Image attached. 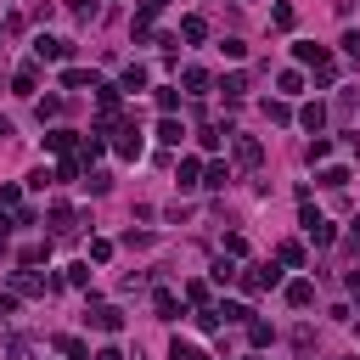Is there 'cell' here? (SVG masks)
<instances>
[{
    "label": "cell",
    "mask_w": 360,
    "mask_h": 360,
    "mask_svg": "<svg viewBox=\"0 0 360 360\" xmlns=\"http://www.w3.org/2000/svg\"><path fill=\"white\" fill-rule=\"evenodd\" d=\"M236 163H242V169H259V163H264V146H259L253 135H236Z\"/></svg>",
    "instance_id": "obj_9"
},
{
    "label": "cell",
    "mask_w": 360,
    "mask_h": 360,
    "mask_svg": "<svg viewBox=\"0 0 360 360\" xmlns=\"http://www.w3.org/2000/svg\"><path fill=\"white\" fill-rule=\"evenodd\" d=\"M214 309H219V326H248V315H253L242 304H214Z\"/></svg>",
    "instance_id": "obj_21"
},
{
    "label": "cell",
    "mask_w": 360,
    "mask_h": 360,
    "mask_svg": "<svg viewBox=\"0 0 360 360\" xmlns=\"http://www.w3.org/2000/svg\"><path fill=\"white\" fill-rule=\"evenodd\" d=\"M186 304L202 309V304H208V281H186Z\"/></svg>",
    "instance_id": "obj_35"
},
{
    "label": "cell",
    "mask_w": 360,
    "mask_h": 360,
    "mask_svg": "<svg viewBox=\"0 0 360 360\" xmlns=\"http://www.w3.org/2000/svg\"><path fill=\"white\" fill-rule=\"evenodd\" d=\"M11 292H22V298H45V276H34L28 264L11 276Z\"/></svg>",
    "instance_id": "obj_5"
},
{
    "label": "cell",
    "mask_w": 360,
    "mask_h": 360,
    "mask_svg": "<svg viewBox=\"0 0 360 360\" xmlns=\"http://www.w3.org/2000/svg\"><path fill=\"white\" fill-rule=\"evenodd\" d=\"M225 180H231V169H225V163H208V169H202V186H214V191H225Z\"/></svg>",
    "instance_id": "obj_28"
},
{
    "label": "cell",
    "mask_w": 360,
    "mask_h": 360,
    "mask_svg": "<svg viewBox=\"0 0 360 360\" xmlns=\"http://www.w3.org/2000/svg\"><path fill=\"white\" fill-rule=\"evenodd\" d=\"M326 152H332V141H326V135H315V141L304 146V158H309V163H326Z\"/></svg>",
    "instance_id": "obj_31"
},
{
    "label": "cell",
    "mask_w": 360,
    "mask_h": 360,
    "mask_svg": "<svg viewBox=\"0 0 360 360\" xmlns=\"http://www.w3.org/2000/svg\"><path fill=\"white\" fill-rule=\"evenodd\" d=\"M287 304H292V309H309V304H315V281H304V276L287 281Z\"/></svg>",
    "instance_id": "obj_11"
},
{
    "label": "cell",
    "mask_w": 360,
    "mask_h": 360,
    "mask_svg": "<svg viewBox=\"0 0 360 360\" xmlns=\"http://www.w3.org/2000/svg\"><path fill=\"white\" fill-rule=\"evenodd\" d=\"M180 84H186L191 96H202V90L214 84V79H208V68H186V73H180Z\"/></svg>",
    "instance_id": "obj_18"
},
{
    "label": "cell",
    "mask_w": 360,
    "mask_h": 360,
    "mask_svg": "<svg viewBox=\"0 0 360 360\" xmlns=\"http://www.w3.org/2000/svg\"><path fill=\"white\" fill-rule=\"evenodd\" d=\"M6 135H11V124H6V118H0V141H6Z\"/></svg>",
    "instance_id": "obj_46"
},
{
    "label": "cell",
    "mask_w": 360,
    "mask_h": 360,
    "mask_svg": "<svg viewBox=\"0 0 360 360\" xmlns=\"http://www.w3.org/2000/svg\"><path fill=\"white\" fill-rule=\"evenodd\" d=\"M315 180H321L326 191H343V186H349V169H343V163H326V169H321Z\"/></svg>",
    "instance_id": "obj_16"
},
{
    "label": "cell",
    "mask_w": 360,
    "mask_h": 360,
    "mask_svg": "<svg viewBox=\"0 0 360 360\" xmlns=\"http://www.w3.org/2000/svg\"><path fill=\"white\" fill-rule=\"evenodd\" d=\"M281 281V264H253V270H242V287L248 292H264V287H276Z\"/></svg>",
    "instance_id": "obj_4"
},
{
    "label": "cell",
    "mask_w": 360,
    "mask_h": 360,
    "mask_svg": "<svg viewBox=\"0 0 360 360\" xmlns=\"http://www.w3.org/2000/svg\"><path fill=\"white\" fill-rule=\"evenodd\" d=\"M68 11H73L79 22H90V17H96V0H68Z\"/></svg>",
    "instance_id": "obj_40"
},
{
    "label": "cell",
    "mask_w": 360,
    "mask_h": 360,
    "mask_svg": "<svg viewBox=\"0 0 360 360\" xmlns=\"http://www.w3.org/2000/svg\"><path fill=\"white\" fill-rule=\"evenodd\" d=\"M208 276L225 287V281H236V264H231V259H214V270H208Z\"/></svg>",
    "instance_id": "obj_34"
},
{
    "label": "cell",
    "mask_w": 360,
    "mask_h": 360,
    "mask_svg": "<svg viewBox=\"0 0 360 360\" xmlns=\"http://www.w3.org/2000/svg\"><path fill=\"white\" fill-rule=\"evenodd\" d=\"M180 39H186V45H202V39H208V22H202V17H186V22H180Z\"/></svg>",
    "instance_id": "obj_17"
},
{
    "label": "cell",
    "mask_w": 360,
    "mask_h": 360,
    "mask_svg": "<svg viewBox=\"0 0 360 360\" xmlns=\"http://www.w3.org/2000/svg\"><path fill=\"white\" fill-rule=\"evenodd\" d=\"M270 338H276V332H270V321H253V315H248V343H253V349H264Z\"/></svg>",
    "instance_id": "obj_25"
},
{
    "label": "cell",
    "mask_w": 360,
    "mask_h": 360,
    "mask_svg": "<svg viewBox=\"0 0 360 360\" xmlns=\"http://www.w3.org/2000/svg\"><path fill=\"white\" fill-rule=\"evenodd\" d=\"M264 118H270V124H292V107H287V101H264Z\"/></svg>",
    "instance_id": "obj_30"
},
{
    "label": "cell",
    "mask_w": 360,
    "mask_h": 360,
    "mask_svg": "<svg viewBox=\"0 0 360 360\" xmlns=\"http://www.w3.org/2000/svg\"><path fill=\"white\" fill-rule=\"evenodd\" d=\"M118 158H141V129H135V118L118 124Z\"/></svg>",
    "instance_id": "obj_8"
},
{
    "label": "cell",
    "mask_w": 360,
    "mask_h": 360,
    "mask_svg": "<svg viewBox=\"0 0 360 360\" xmlns=\"http://www.w3.org/2000/svg\"><path fill=\"white\" fill-rule=\"evenodd\" d=\"M276 259H281V264H304V248H298V242H281Z\"/></svg>",
    "instance_id": "obj_33"
},
{
    "label": "cell",
    "mask_w": 360,
    "mask_h": 360,
    "mask_svg": "<svg viewBox=\"0 0 360 360\" xmlns=\"http://www.w3.org/2000/svg\"><path fill=\"white\" fill-rule=\"evenodd\" d=\"M349 292H354V298H360V270H349Z\"/></svg>",
    "instance_id": "obj_45"
},
{
    "label": "cell",
    "mask_w": 360,
    "mask_h": 360,
    "mask_svg": "<svg viewBox=\"0 0 360 360\" xmlns=\"http://www.w3.org/2000/svg\"><path fill=\"white\" fill-rule=\"evenodd\" d=\"M34 56H39V62H68V56H73V45H68V39H56V34H39V39H34Z\"/></svg>",
    "instance_id": "obj_3"
},
{
    "label": "cell",
    "mask_w": 360,
    "mask_h": 360,
    "mask_svg": "<svg viewBox=\"0 0 360 360\" xmlns=\"http://www.w3.org/2000/svg\"><path fill=\"white\" fill-rule=\"evenodd\" d=\"M118 90H146V68H141V62L124 68V73H118Z\"/></svg>",
    "instance_id": "obj_23"
},
{
    "label": "cell",
    "mask_w": 360,
    "mask_h": 360,
    "mask_svg": "<svg viewBox=\"0 0 360 360\" xmlns=\"http://www.w3.org/2000/svg\"><path fill=\"white\" fill-rule=\"evenodd\" d=\"M169 360H208V354H202L197 343H186V338H174V343H169Z\"/></svg>",
    "instance_id": "obj_26"
},
{
    "label": "cell",
    "mask_w": 360,
    "mask_h": 360,
    "mask_svg": "<svg viewBox=\"0 0 360 360\" xmlns=\"http://www.w3.org/2000/svg\"><path fill=\"white\" fill-rule=\"evenodd\" d=\"M270 22H276V28H292V22H298V11H292L287 0H276V6H270Z\"/></svg>",
    "instance_id": "obj_27"
},
{
    "label": "cell",
    "mask_w": 360,
    "mask_h": 360,
    "mask_svg": "<svg viewBox=\"0 0 360 360\" xmlns=\"http://www.w3.org/2000/svg\"><path fill=\"white\" fill-rule=\"evenodd\" d=\"M90 360H129V354H124V349H112V343H107V349H96V354H90Z\"/></svg>",
    "instance_id": "obj_42"
},
{
    "label": "cell",
    "mask_w": 360,
    "mask_h": 360,
    "mask_svg": "<svg viewBox=\"0 0 360 360\" xmlns=\"http://www.w3.org/2000/svg\"><path fill=\"white\" fill-rule=\"evenodd\" d=\"M180 135H186V129H180V118H174V112H163V124H158V141H163V146H180Z\"/></svg>",
    "instance_id": "obj_20"
},
{
    "label": "cell",
    "mask_w": 360,
    "mask_h": 360,
    "mask_svg": "<svg viewBox=\"0 0 360 360\" xmlns=\"http://www.w3.org/2000/svg\"><path fill=\"white\" fill-rule=\"evenodd\" d=\"M45 118H62V96H45V101H39V124H45Z\"/></svg>",
    "instance_id": "obj_36"
},
{
    "label": "cell",
    "mask_w": 360,
    "mask_h": 360,
    "mask_svg": "<svg viewBox=\"0 0 360 360\" xmlns=\"http://www.w3.org/2000/svg\"><path fill=\"white\" fill-rule=\"evenodd\" d=\"M354 242H360V214H354Z\"/></svg>",
    "instance_id": "obj_47"
},
{
    "label": "cell",
    "mask_w": 360,
    "mask_h": 360,
    "mask_svg": "<svg viewBox=\"0 0 360 360\" xmlns=\"http://www.w3.org/2000/svg\"><path fill=\"white\" fill-rule=\"evenodd\" d=\"M152 309H158V321H174V315H180V298H174L169 287H158V292H152Z\"/></svg>",
    "instance_id": "obj_13"
},
{
    "label": "cell",
    "mask_w": 360,
    "mask_h": 360,
    "mask_svg": "<svg viewBox=\"0 0 360 360\" xmlns=\"http://www.w3.org/2000/svg\"><path fill=\"white\" fill-rule=\"evenodd\" d=\"M51 349H56L62 360H90V349H84V338H73V332H56V338H51Z\"/></svg>",
    "instance_id": "obj_6"
},
{
    "label": "cell",
    "mask_w": 360,
    "mask_h": 360,
    "mask_svg": "<svg viewBox=\"0 0 360 360\" xmlns=\"http://www.w3.org/2000/svg\"><path fill=\"white\" fill-rule=\"evenodd\" d=\"M219 90H225V101L236 107V101L248 96V73H225V79H219Z\"/></svg>",
    "instance_id": "obj_15"
},
{
    "label": "cell",
    "mask_w": 360,
    "mask_h": 360,
    "mask_svg": "<svg viewBox=\"0 0 360 360\" xmlns=\"http://www.w3.org/2000/svg\"><path fill=\"white\" fill-rule=\"evenodd\" d=\"M84 186H90V191H96V197H101V191H107V186H112V174H107V169H90V180H84Z\"/></svg>",
    "instance_id": "obj_37"
},
{
    "label": "cell",
    "mask_w": 360,
    "mask_h": 360,
    "mask_svg": "<svg viewBox=\"0 0 360 360\" xmlns=\"http://www.w3.org/2000/svg\"><path fill=\"white\" fill-rule=\"evenodd\" d=\"M6 360H39V354H34L28 338H11V343H6Z\"/></svg>",
    "instance_id": "obj_29"
},
{
    "label": "cell",
    "mask_w": 360,
    "mask_h": 360,
    "mask_svg": "<svg viewBox=\"0 0 360 360\" xmlns=\"http://www.w3.org/2000/svg\"><path fill=\"white\" fill-rule=\"evenodd\" d=\"M174 186H180V191H197V186H202V163H197V158H180V169H174Z\"/></svg>",
    "instance_id": "obj_10"
},
{
    "label": "cell",
    "mask_w": 360,
    "mask_h": 360,
    "mask_svg": "<svg viewBox=\"0 0 360 360\" xmlns=\"http://www.w3.org/2000/svg\"><path fill=\"white\" fill-rule=\"evenodd\" d=\"M62 287H90V259H79V264H68V276H62Z\"/></svg>",
    "instance_id": "obj_24"
},
{
    "label": "cell",
    "mask_w": 360,
    "mask_h": 360,
    "mask_svg": "<svg viewBox=\"0 0 360 360\" xmlns=\"http://www.w3.org/2000/svg\"><path fill=\"white\" fill-rule=\"evenodd\" d=\"M45 152H79V129H45Z\"/></svg>",
    "instance_id": "obj_7"
},
{
    "label": "cell",
    "mask_w": 360,
    "mask_h": 360,
    "mask_svg": "<svg viewBox=\"0 0 360 360\" xmlns=\"http://www.w3.org/2000/svg\"><path fill=\"white\" fill-rule=\"evenodd\" d=\"M11 84H17L22 96H34V84H39V68H34V62H28V68H17V73H11Z\"/></svg>",
    "instance_id": "obj_22"
},
{
    "label": "cell",
    "mask_w": 360,
    "mask_h": 360,
    "mask_svg": "<svg viewBox=\"0 0 360 360\" xmlns=\"http://www.w3.org/2000/svg\"><path fill=\"white\" fill-rule=\"evenodd\" d=\"M90 259H96V264H107V259H112V242H107V236H96V242H90Z\"/></svg>",
    "instance_id": "obj_39"
},
{
    "label": "cell",
    "mask_w": 360,
    "mask_h": 360,
    "mask_svg": "<svg viewBox=\"0 0 360 360\" xmlns=\"http://www.w3.org/2000/svg\"><path fill=\"white\" fill-rule=\"evenodd\" d=\"M158 107H163V112H174V107H180V90H169V84H163V90H158Z\"/></svg>",
    "instance_id": "obj_41"
},
{
    "label": "cell",
    "mask_w": 360,
    "mask_h": 360,
    "mask_svg": "<svg viewBox=\"0 0 360 360\" xmlns=\"http://www.w3.org/2000/svg\"><path fill=\"white\" fill-rule=\"evenodd\" d=\"M236 360H253V354H236Z\"/></svg>",
    "instance_id": "obj_49"
},
{
    "label": "cell",
    "mask_w": 360,
    "mask_h": 360,
    "mask_svg": "<svg viewBox=\"0 0 360 360\" xmlns=\"http://www.w3.org/2000/svg\"><path fill=\"white\" fill-rule=\"evenodd\" d=\"M84 321H90L96 332H107V338H112V332H124V309H118V304H90V315H84Z\"/></svg>",
    "instance_id": "obj_1"
},
{
    "label": "cell",
    "mask_w": 360,
    "mask_h": 360,
    "mask_svg": "<svg viewBox=\"0 0 360 360\" xmlns=\"http://www.w3.org/2000/svg\"><path fill=\"white\" fill-rule=\"evenodd\" d=\"M225 253H231V259H242V253H248V236H242V231H231V236H225Z\"/></svg>",
    "instance_id": "obj_38"
},
{
    "label": "cell",
    "mask_w": 360,
    "mask_h": 360,
    "mask_svg": "<svg viewBox=\"0 0 360 360\" xmlns=\"http://www.w3.org/2000/svg\"><path fill=\"white\" fill-rule=\"evenodd\" d=\"M298 124H304V129H315V135H321V129H326V107H321V101H309V107H304V112H298Z\"/></svg>",
    "instance_id": "obj_19"
},
{
    "label": "cell",
    "mask_w": 360,
    "mask_h": 360,
    "mask_svg": "<svg viewBox=\"0 0 360 360\" xmlns=\"http://www.w3.org/2000/svg\"><path fill=\"white\" fill-rule=\"evenodd\" d=\"M354 338H360V321H354Z\"/></svg>",
    "instance_id": "obj_48"
},
{
    "label": "cell",
    "mask_w": 360,
    "mask_h": 360,
    "mask_svg": "<svg viewBox=\"0 0 360 360\" xmlns=\"http://www.w3.org/2000/svg\"><path fill=\"white\" fill-rule=\"evenodd\" d=\"M79 169H84V163H79V158H62V163H56V169H51V174H56V180H62V186H68V180H79Z\"/></svg>",
    "instance_id": "obj_32"
},
{
    "label": "cell",
    "mask_w": 360,
    "mask_h": 360,
    "mask_svg": "<svg viewBox=\"0 0 360 360\" xmlns=\"http://www.w3.org/2000/svg\"><path fill=\"white\" fill-rule=\"evenodd\" d=\"M11 309H17V292H0V321H6Z\"/></svg>",
    "instance_id": "obj_44"
},
{
    "label": "cell",
    "mask_w": 360,
    "mask_h": 360,
    "mask_svg": "<svg viewBox=\"0 0 360 360\" xmlns=\"http://www.w3.org/2000/svg\"><path fill=\"white\" fill-rule=\"evenodd\" d=\"M163 6H169V0H141V11H135V17H158Z\"/></svg>",
    "instance_id": "obj_43"
},
{
    "label": "cell",
    "mask_w": 360,
    "mask_h": 360,
    "mask_svg": "<svg viewBox=\"0 0 360 360\" xmlns=\"http://www.w3.org/2000/svg\"><path fill=\"white\" fill-rule=\"evenodd\" d=\"M62 84H68V90H96L101 79H96L90 68H62Z\"/></svg>",
    "instance_id": "obj_12"
},
{
    "label": "cell",
    "mask_w": 360,
    "mask_h": 360,
    "mask_svg": "<svg viewBox=\"0 0 360 360\" xmlns=\"http://www.w3.org/2000/svg\"><path fill=\"white\" fill-rule=\"evenodd\" d=\"M45 219H51V231H56V236H79V225H84V214H73L68 202H51V214H45Z\"/></svg>",
    "instance_id": "obj_2"
},
{
    "label": "cell",
    "mask_w": 360,
    "mask_h": 360,
    "mask_svg": "<svg viewBox=\"0 0 360 360\" xmlns=\"http://www.w3.org/2000/svg\"><path fill=\"white\" fill-rule=\"evenodd\" d=\"M292 56H298L304 68H321V62H326V45H309V39H298V45H292Z\"/></svg>",
    "instance_id": "obj_14"
}]
</instances>
